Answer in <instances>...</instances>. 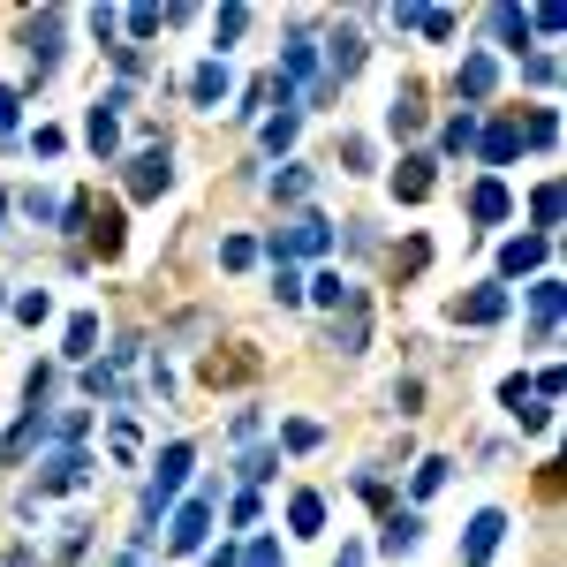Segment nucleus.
Returning <instances> with one entry per match:
<instances>
[{"label": "nucleus", "instance_id": "f257e3e1", "mask_svg": "<svg viewBox=\"0 0 567 567\" xmlns=\"http://www.w3.org/2000/svg\"><path fill=\"white\" fill-rule=\"evenodd\" d=\"M182 477H189V447H167V454H159V477H152V492H144V522H159V515L174 507Z\"/></svg>", "mask_w": 567, "mask_h": 567}, {"label": "nucleus", "instance_id": "f03ea898", "mask_svg": "<svg viewBox=\"0 0 567 567\" xmlns=\"http://www.w3.org/2000/svg\"><path fill=\"white\" fill-rule=\"evenodd\" d=\"M167 182H174V152L167 144H152V152L129 159V197H159Z\"/></svg>", "mask_w": 567, "mask_h": 567}, {"label": "nucleus", "instance_id": "7ed1b4c3", "mask_svg": "<svg viewBox=\"0 0 567 567\" xmlns=\"http://www.w3.org/2000/svg\"><path fill=\"white\" fill-rule=\"evenodd\" d=\"M326 242H333V227H326V220H310V212H303V220H295L288 235H273V258H280V265H288V258H318Z\"/></svg>", "mask_w": 567, "mask_h": 567}, {"label": "nucleus", "instance_id": "20e7f679", "mask_svg": "<svg viewBox=\"0 0 567 567\" xmlns=\"http://www.w3.org/2000/svg\"><path fill=\"white\" fill-rule=\"evenodd\" d=\"M499 537H507V515H499V507H484V515L469 522V537H462V560H469V567H484V560L499 552Z\"/></svg>", "mask_w": 567, "mask_h": 567}, {"label": "nucleus", "instance_id": "39448f33", "mask_svg": "<svg viewBox=\"0 0 567 567\" xmlns=\"http://www.w3.org/2000/svg\"><path fill=\"white\" fill-rule=\"evenodd\" d=\"M23 46H31L38 69H53V61H61V16H53V8H46V16H31V23H23Z\"/></svg>", "mask_w": 567, "mask_h": 567}, {"label": "nucleus", "instance_id": "423d86ee", "mask_svg": "<svg viewBox=\"0 0 567 567\" xmlns=\"http://www.w3.org/2000/svg\"><path fill=\"white\" fill-rule=\"evenodd\" d=\"M84 477H91V462H84V454L69 447V454H53V462L38 469V492H76Z\"/></svg>", "mask_w": 567, "mask_h": 567}, {"label": "nucleus", "instance_id": "0eeeda50", "mask_svg": "<svg viewBox=\"0 0 567 567\" xmlns=\"http://www.w3.org/2000/svg\"><path fill=\"white\" fill-rule=\"evenodd\" d=\"M454 318H462V326H499V318H507V288H477V295H462V303H454Z\"/></svg>", "mask_w": 567, "mask_h": 567}, {"label": "nucleus", "instance_id": "6e6552de", "mask_svg": "<svg viewBox=\"0 0 567 567\" xmlns=\"http://www.w3.org/2000/svg\"><path fill=\"white\" fill-rule=\"evenodd\" d=\"M537 265H545V235H515L507 250H499V273H507V280L537 273Z\"/></svg>", "mask_w": 567, "mask_h": 567}, {"label": "nucleus", "instance_id": "1a4fd4ad", "mask_svg": "<svg viewBox=\"0 0 567 567\" xmlns=\"http://www.w3.org/2000/svg\"><path fill=\"white\" fill-rule=\"evenodd\" d=\"M205 530H212V507H205V499H189L167 537H174V552H197V545H205Z\"/></svg>", "mask_w": 567, "mask_h": 567}, {"label": "nucleus", "instance_id": "9d476101", "mask_svg": "<svg viewBox=\"0 0 567 567\" xmlns=\"http://www.w3.org/2000/svg\"><path fill=\"white\" fill-rule=\"evenodd\" d=\"M454 84H462V99H492V84H499V61H492V53H469Z\"/></svg>", "mask_w": 567, "mask_h": 567}, {"label": "nucleus", "instance_id": "9b49d317", "mask_svg": "<svg viewBox=\"0 0 567 567\" xmlns=\"http://www.w3.org/2000/svg\"><path fill=\"white\" fill-rule=\"evenodd\" d=\"M394 197H401V205H424V197H431V159H424V152H416V159H401Z\"/></svg>", "mask_w": 567, "mask_h": 567}, {"label": "nucleus", "instance_id": "f8f14e48", "mask_svg": "<svg viewBox=\"0 0 567 567\" xmlns=\"http://www.w3.org/2000/svg\"><path fill=\"white\" fill-rule=\"evenodd\" d=\"M303 295H310V303H326V310H363V295H356V288H348V280H341V273H318V280H310V288H303Z\"/></svg>", "mask_w": 567, "mask_h": 567}, {"label": "nucleus", "instance_id": "ddd939ff", "mask_svg": "<svg viewBox=\"0 0 567 567\" xmlns=\"http://www.w3.org/2000/svg\"><path fill=\"white\" fill-rule=\"evenodd\" d=\"M515 152H522V129L515 121H492V129H484V167H507Z\"/></svg>", "mask_w": 567, "mask_h": 567}, {"label": "nucleus", "instance_id": "4468645a", "mask_svg": "<svg viewBox=\"0 0 567 567\" xmlns=\"http://www.w3.org/2000/svg\"><path fill=\"white\" fill-rule=\"evenodd\" d=\"M469 220H484V227L507 220V182H477L469 189Z\"/></svg>", "mask_w": 567, "mask_h": 567}, {"label": "nucleus", "instance_id": "2eb2a0df", "mask_svg": "<svg viewBox=\"0 0 567 567\" xmlns=\"http://www.w3.org/2000/svg\"><path fill=\"white\" fill-rule=\"evenodd\" d=\"M288 522H295V537H318V530H326V499H318V492H295L288 499Z\"/></svg>", "mask_w": 567, "mask_h": 567}, {"label": "nucleus", "instance_id": "dca6fc26", "mask_svg": "<svg viewBox=\"0 0 567 567\" xmlns=\"http://www.w3.org/2000/svg\"><path fill=\"white\" fill-rule=\"evenodd\" d=\"M189 99H197V106H220L227 99V61H205V69L189 76Z\"/></svg>", "mask_w": 567, "mask_h": 567}, {"label": "nucleus", "instance_id": "f3484780", "mask_svg": "<svg viewBox=\"0 0 567 567\" xmlns=\"http://www.w3.org/2000/svg\"><path fill=\"white\" fill-rule=\"evenodd\" d=\"M84 137H91V152H99V159H114V144H121V121L106 114V106H91V129H84Z\"/></svg>", "mask_w": 567, "mask_h": 567}, {"label": "nucleus", "instance_id": "a211bd4d", "mask_svg": "<svg viewBox=\"0 0 567 567\" xmlns=\"http://www.w3.org/2000/svg\"><path fill=\"white\" fill-rule=\"evenodd\" d=\"M250 371H258V356H205L212 386H235V378H250Z\"/></svg>", "mask_w": 567, "mask_h": 567}, {"label": "nucleus", "instance_id": "6ab92c4d", "mask_svg": "<svg viewBox=\"0 0 567 567\" xmlns=\"http://www.w3.org/2000/svg\"><path fill=\"white\" fill-rule=\"evenodd\" d=\"M439 144H447V152H469V144H477V114L462 106V114H454L447 129H439Z\"/></svg>", "mask_w": 567, "mask_h": 567}, {"label": "nucleus", "instance_id": "aec40b11", "mask_svg": "<svg viewBox=\"0 0 567 567\" xmlns=\"http://www.w3.org/2000/svg\"><path fill=\"white\" fill-rule=\"evenodd\" d=\"M530 310H537V326L552 333V318H560V280H537V288H530Z\"/></svg>", "mask_w": 567, "mask_h": 567}, {"label": "nucleus", "instance_id": "412c9836", "mask_svg": "<svg viewBox=\"0 0 567 567\" xmlns=\"http://www.w3.org/2000/svg\"><path fill=\"white\" fill-rule=\"evenodd\" d=\"M91 341H99V318H91V310H76V318H69V356L84 363V356H91Z\"/></svg>", "mask_w": 567, "mask_h": 567}, {"label": "nucleus", "instance_id": "4be33fe9", "mask_svg": "<svg viewBox=\"0 0 567 567\" xmlns=\"http://www.w3.org/2000/svg\"><path fill=\"white\" fill-rule=\"evenodd\" d=\"M386 121H394V129H416V121H424V91L401 84V99H394V114H386Z\"/></svg>", "mask_w": 567, "mask_h": 567}, {"label": "nucleus", "instance_id": "5701e85b", "mask_svg": "<svg viewBox=\"0 0 567 567\" xmlns=\"http://www.w3.org/2000/svg\"><path fill=\"white\" fill-rule=\"evenodd\" d=\"M91 242H99V258H114V250H121V212H114V205H99V227H91Z\"/></svg>", "mask_w": 567, "mask_h": 567}, {"label": "nucleus", "instance_id": "b1692460", "mask_svg": "<svg viewBox=\"0 0 567 567\" xmlns=\"http://www.w3.org/2000/svg\"><path fill=\"white\" fill-rule=\"evenodd\" d=\"M310 61H318L310 31H288V76H310ZM288 76H280V84H288Z\"/></svg>", "mask_w": 567, "mask_h": 567}, {"label": "nucleus", "instance_id": "393cba45", "mask_svg": "<svg viewBox=\"0 0 567 567\" xmlns=\"http://www.w3.org/2000/svg\"><path fill=\"white\" fill-rule=\"evenodd\" d=\"M220 265H227V273H242V265H258V242H250V235H227V242H220Z\"/></svg>", "mask_w": 567, "mask_h": 567}, {"label": "nucleus", "instance_id": "a878e982", "mask_svg": "<svg viewBox=\"0 0 567 567\" xmlns=\"http://www.w3.org/2000/svg\"><path fill=\"white\" fill-rule=\"evenodd\" d=\"M515 129H522L530 144H552V137H560V114H552V106H537V114H530V121H515Z\"/></svg>", "mask_w": 567, "mask_h": 567}, {"label": "nucleus", "instance_id": "bb28decb", "mask_svg": "<svg viewBox=\"0 0 567 567\" xmlns=\"http://www.w3.org/2000/svg\"><path fill=\"white\" fill-rule=\"evenodd\" d=\"M416 530H424V522H416V515H394V522H386V537H378V545H386V552H409V545H416Z\"/></svg>", "mask_w": 567, "mask_h": 567}, {"label": "nucleus", "instance_id": "cd10ccee", "mask_svg": "<svg viewBox=\"0 0 567 567\" xmlns=\"http://www.w3.org/2000/svg\"><path fill=\"white\" fill-rule=\"evenodd\" d=\"M499 38H507V46H530V16H522V8H499Z\"/></svg>", "mask_w": 567, "mask_h": 567}, {"label": "nucleus", "instance_id": "c85d7f7f", "mask_svg": "<svg viewBox=\"0 0 567 567\" xmlns=\"http://www.w3.org/2000/svg\"><path fill=\"white\" fill-rule=\"evenodd\" d=\"M530 220H537V235H545V227L560 220V189H552V182H545V189L530 197Z\"/></svg>", "mask_w": 567, "mask_h": 567}, {"label": "nucleus", "instance_id": "c756f323", "mask_svg": "<svg viewBox=\"0 0 567 567\" xmlns=\"http://www.w3.org/2000/svg\"><path fill=\"white\" fill-rule=\"evenodd\" d=\"M280 447H288V454H310V447H318V424H303V416H295V424L280 431Z\"/></svg>", "mask_w": 567, "mask_h": 567}, {"label": "nucleus", "instance_id": "7c9ffc66", "mask_svg": "<svg viewBox=\"0 0 567 567\" xmlns=\"http://www.w3.org/2000/svg\"><path fill=\"white\" fill-rule=\"evenodd\" d=\"M16 121H23V91L0 84V137H16Z\"/></svg>", "mask_w": 567, "mask_h": 567}, {"label": "nucleus", "instance_id": "2f4dec72", "mask_svg": "<svg viewBox=\"0 0 567 567\" xmlns=\"http://www.w3.org/2000/svg\"><path fill=\"white\" fill-rule=\"evenodd\" d=\"M167 16H174V8H129V31H137V38H152Z\"/></svg>", "mask_w": 567, "mask_h": 567}, {"label": "nucleus", "instance_id": "473e14b6", "mask_svg": "<svg viewBox=\"0 0 567 567\" xmlns=\"http://www.w3.org/2000/svg\"><path fill=\"white\" fill-rule=\"evenodd\" d=\"M265 144H273V152H288V144H295V114H273V121H265Z\"/></svg>", "mask_w": 567, "mask_h": 567}, {"label": "nucleus", "instance_id": "72a5a7b5", "mask_svg": "<svg viewBox=\"0 0 567 567\" xmlns=\"http://www.w3.org/2000/svg\"><path fill=\"white\" fill-rule=\"evenodd\" d=\"M46 310H53V303H46V288H31V295H16V318H23V326H38V318H46Z\"/></svg>", "mask_w": 567, "mask_h": 567}, {"label": "nucleus", "instance_id": "f704fd0d", "mask_svg": "<svg viewBox=\"0 0 567 567\" xmlns=\"http://www.w3.org/2000/svg\"><path fill=\"white\" fill-rule=\"evenodd\" d=\"M439 484H447V462H424V469H416V499H431Z\"/></svg>", "mask_w": 567, "mask_h": 567}, {"label": "nucleus", "instance_id": "c9c22d12", "mask_svg": "<svg viewBox=\"0 0 567 567\" xmlns=\"http://www.w3.org/2000/svg\"><path fill=\"white\" fill-rule=\"evenodd\" d=\"M273 189H280V197H310V167H288Z\"/></svg>", "mask_w": 567, "mask_h": 567}, {"label": "nucleus", "instance_id": "e433bc0d", "mask_svg": "<svg viewBox=\"0 0 567 567\" xmlns=\"http://www.w3.org/2000/svg\"><path fill=\"white\" fill-rule=\"evenodd\" d=\"M273 469H280V454H250V462H242V477H250V484H265Z\"/></svg>", "mask_w": 567, "mask_h": 567}, {"label": "nucleus", "instance_id": "4c0bfd02", "mask_svg": "<svg viewBox=\"0 0 567 567\" xmlns=\"http://www.w3.org/2000/svg\"><path fill=\"white\" fill-rule=\"evenodd\" d=\"M273 295H280V303H303V280H295L288 265H280V273H273Z\"/></svg>", "mask_w": 567, "mask_h": 567}, {"label": "nucleus", "instance_id": "58836bf2", "mask_svg": "<svg viewBox=\"0 0 567 567\" xmlns=\"http://www.w3.org/2000/svg\"><path fill=\"white\" fill-rule=\"evenodd\" d=\"M341 159H348V174H363V167H371V144H363V137H348V144H341Z\"/></svg>", "mask_w": 567, "mask_h": 567}, {"label": "nucleus", "instance_id": "ea45409f", "mask_svg": "<svg viewBox=\"0 0 567 567\" xmlns=\"http://www.w3.org/2000/svg\"><path fill=\"white\" fill-rule=\"evenodd\" d=\"M242 567H280V545H250V560Z\"/></svg>", "mask_w": 567, "mask_h": 567}, {"label": "nucleus", "instance_id": "a19ab883", "mask_svg": "<svg viewBox=\"0 0 567 567\" xmlns=\"http://www.w3.org/2000/svg\"><path fill=\"white\" fill-rule=\"evenodd\" d=\"M333 567H363V552H356V545H348V552H341V560H333Z\"/></svg>", "mask_w": 567, "mask_h": 567}, {"label": "nucleus", "instance_id": "79ce46f5", "mask_svg": "<svg viewBox=\"0 0 567 567\" xmlns=\"http://www.w3.org/2000/svg\"><path fill=\"white\" fill-rule=\"evenodd\" d=\"M0 212H8V189H0Z\"/></svg>", "mask_w": 567, "mask_h": 567}]
</instances>
